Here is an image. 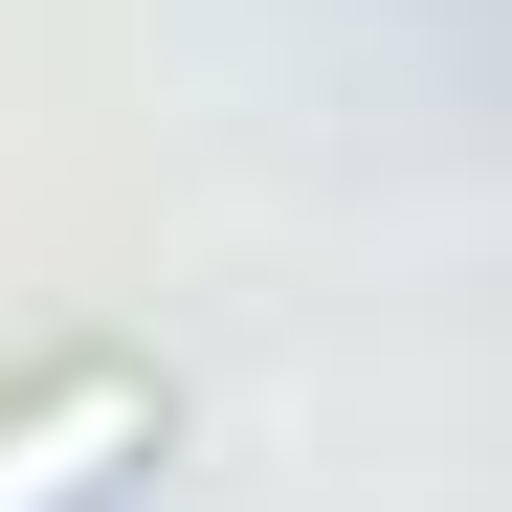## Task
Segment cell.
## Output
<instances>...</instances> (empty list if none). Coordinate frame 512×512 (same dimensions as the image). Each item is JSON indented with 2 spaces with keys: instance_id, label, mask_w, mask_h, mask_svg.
I'll list each match as a JSON object with an SVG mask.
<instances>
[{
  "instance_id": "6da1fadb",
  "label": "cell",
  "mask_w": 512,
  "mask_h": 512,
  "mask_svg": "<svg viewBox=\"0 0 512 512\" xmlns=\"http://www.w3.org/2000/svg\"><path fill=\"white\" fill-rule=\"evenodd\" d=\"M134 446H156V379H112V357H90V379H45L23 423H0V512H112Z\"/></svg>"
}]
</instances>
